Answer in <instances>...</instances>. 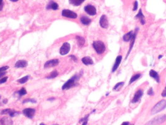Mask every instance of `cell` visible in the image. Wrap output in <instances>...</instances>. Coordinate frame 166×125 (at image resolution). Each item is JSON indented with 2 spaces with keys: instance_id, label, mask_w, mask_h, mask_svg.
Returning <instances> with one entry per match:
<instances>
[{
  "instance_id": "cell-37",
  "label": "cell",
  "mask_w": 166,
  "mask_h": 125,
  "mask_svg": "<svg viewBox=\"0 0 166 125\" xmlns=\"http://www.w3.org/2000/svg\"><path fill=\"white\" fill-rule=\"evenodd\" d=\"M162 97H166V88H165L164 90H163V91H162Z\"/></svg>"
},
{
  "instance_id": "cell-34",
  "label": "cell",
  "mask_w": 166,
  "mask_h": 125,
  "mask_svg": "<svg viewBox=\"0 0 166 125\" xmlns=\"http://www.w3.org/2000/svg\"><path fill=\"white\" fill-rule=\"evenodd\" d=\"M26 102H31V103H36V101L34 100V99H26V100H25L23 101L24 103H26Z\"/></svg>"
},
{
  "instance_id": "cell-13",
  "label": "cell",
  "mask_w": 166,
  "mask_h": 125,
  "mask_svg": "<svg viewBox=\"0 0 166 125\" xmlns=\"http://www.w3.org/2000/svg\"><path fill=\"white\" fill-rule=\"evenodd\" d=\"M136 18L137 19H139V20H140V24L142 25H145V16H144V15L142 13V9H139V12H138V14H137L136 16Z\"/></svg>"
},
{
  "instance_id": "cell-14",
  "label": "cell",
  "mask_w": 166,
  "mask_h": 125,
  "mask_svg": "<svg viewBox=\"0 0 166 125\" xmlns=\"http://www.w3.org/2000/svg\"><path fill=\"white\" fill-rule=\"evenodd\" d=\"M149 76L152 78L153 79H154L156 81H157L158 83H160V78H159V75L157 73V72H156V71L153 70V69H151L150 71H149Z\"/></svg>"
},
{
  "instance_id": "cell-24",
  "label": "cell",
  "mask_w": 166,
  "mask_h": 125,
  "mask_svg": "<svg viewBox=\"0 0 166 125\" xmlns=\"http://www.w3.org/2000/svg\"><path fill=\"white\" fill-rule=\"evenodd\" d=\"M124 82L118 83H117L115 85V86H114V88H113V90H114V91H119V90L122 88V86H124Z\"/></svg>"
},
{
  "instance_id": "cell-27",
  "label": "cell",
  "mask_w": 166,
  "mask_h": 125,
  "mask_svg": "<svg viewBox=\"0 0 166 125\" xmlns=\"http://www.w3.org/2000/svg\"><path fill=\"white\" fill-rule=\"evenodd\" d=\"M57 75H58V73H57V71H53L51 73V74L49 76L47 77V78H48V79H52V78H56V76H57Z\"/></svg>"
},
{
  "instance_id": "cell-10",
  "label": "cell",
  "mask_w": 166,
  "mask_h": 125,
  "mask_svg": "<svg viewBox=\"0 0 166 125\" xmlns=\"http://www.w3.org/2000/svg\"><path fill=\"white\" fill-rule=\"evenodd\" d=\"M36 110L34 109H32V108H26L23 111L24 115L26 116V117L32 119L33 116L35 115Z\"/></svg>"
},
{
  "instance_id": "cell-23",
  "label": "cell",
  "mask_w": 166,
  "mask_h": 125,
  "mask_svg": "<svg viewBox=\"0 0 166 125\" xmlns=\"http://www.w3.org/2000/svg\"><path fill=\"white\" fill-rule=\"evenodd\" d=\"M84 1L85 0H69V2L70 4L78 6L81 5Z\"/></svg>"
},
{
  "instance_id": "cell-18",
  "label": "cell",
  "mask_w": 166,
  "mask_h": 125,
  "mask_svg": "<svg viewBox=\"0 0 166 125\" xmlns=\"http://www.w3.org/2000/svg\"><path fill=\"white\" fill-rule=\"evenodd\" d=\"M138 28L137 29V31H136L135 33H134V36H133V38H132V39H131V44H130L129 49L128 53H127V56H126V59L127 58V56H128L129 55L130 53H131V50H132V48H133V46H134V43H135L136 38V34H137V32H138Z\"/></svg>"
},
{
  "instance_id": "cell-25",
  "label": "cell",
  "mask_w": 166,
  "mask_h": 125,
  "mask_svg": "<svg viewBox=\"0 0 166 125\" xmlns=\"http://www.w3.org/2000/svg\"><path fill=\"white\" fill-rule=\"evenodd\" d=\"M140 76H141V74H139V73H138V74H135V75H134L133 76L131 77V80H130L129 84V85H131V83H132L134 82L135 81L138 80Z\"/></svg>"
},
{
  "instance_id": "cell-33",
  "label": "cell",
  "mask_w": 166,
  "mask_h": 125,
  "mask_svg": "<svg viewBox=\"0 0 166 125\" xmlns=\"http://www.w3.org/2000/svg\"><path fill=\"white\" fill-rule=\"evenodd\" d=\"M7 80H8V77H3V78L0 79V84L4 83L6 82Z\"/></svg>"
},
{
  "instance_id": "cell-5",
  "label": "cell",
  "mask_w": 166,
  "mask_h": 125,
  "mask_svg": "<svg viewBox=\"0 0 166 125\" xmlns=\"http://www.w3.org/2000/svg\"><path fill=\"white\" fill-rule=\"evenodd\" d=\"M62 15L64 17L71 19H76L78 17V14L76 13L69 9H63L62 11Z\"/></svg>"
},
{
  "instance_id": "cell-40",
  "label": "cell",
  "mask_w": 166,
  "mask_h": 125,
  "mask_svg": "<svg viewBox=\"0 0 166 125\" xmlns=\"http://www.w3.org/2000/svg\"><path fill=\"white\" fill-rule=\"evenodd\" d=\"M6 73H5V71H4V72H3V73H0V78H1L2 76H4V74H6Z\"/></svg>"
},
{
  "instance_id": "cell-16",
  "label": "cell",
  "mask_w": 166,
  "mask_h": 125,
  "mask_svg": "<svg viewBox=\"0 0 166 125\" xmlns=\"http://www.w3.org/2000/svg\"><path fill=\"white\" fill-rule=\"evenodd\" d=\"M28 66V62L25 60H20L16 62L15 67L17 68H25Z\"/></svg>"
},
{
  "instance_id": "cell-22",
  "label": "cell",
  "mask_w": 166,
  "mask_h": 125,
  "mask_svg": "<svg viewBox=\"0 0 166 125\" xmlns=\"http://www.w3.org/2000/svg\"><path fill=\"white\" fill-rule=\"evenodd\" d=\"M76 38L78 46L80 47H83L84 46V44H85V41H86L84 38L81 36H76Z\"/></svg>"
},
{
  "instance_id": "cell-43",
  "label": "cell",
  "mask_w": 166,
  "mask_h": 125,
  "mask_svg": "<svg viewBox=\"0 0 166 125\" xmlns=\"http://www.w3.org/2000/svg\"><path fill=\"white\" fill-rule=\"evenodd\" d=\"M10 1L12 2H16V1H18V0H10Z\"/></svg>"
},
{
  "instance_id": "cell-44",
  "label": "cell",
  "mask_w": 166,
  "mask_h": 125,
  "mask_svg": "<svg viewBox=\"0 0 166 125\" xmlns=\"http://www.w3.org/2000/svg\"><path fill=\"white\" fill-rule=\"evenodd\" d=\"M162 57V55H161V56H159V59H161Z\"/></svg>"
},
{
  "instance_id": "cell-42",
  "label": "cell",
  "mask_w": 166,
  "mask_h": 125,
  "mask_svg": "<svg viewBox=\"0 0 166 125\" xmlns=\"http://www.w3.org/2000/svg\"><path fill=\"white\" fill-rule=\"evenodd\" d=\"M7 102H8V100H7V99H4V100L3 101V103H4V104H6Z\"/></svg>"
},
{
  "instance_id": "cell-36",
  "label": "cell",
  "mask_w": 166,
  "mask_h": 125,
  "mask_svg": "<svg viewBox=\"0 0 166 125\" xmlns=\"http://www.w3.org/2000/svg\"><path fill=\"white\" fill-rule=\"evenodd\" d=\"M9 111H10V109H4V110H3V111H1V114H2V115H4V114L9 113Z\"/></svg>"
},
{
  "instance_id": "cell-20",
  "label": "cell",
  "mask_w": 166,
  "mask_h": 125,
  "mask_svg": "<svg viewBox=\"0 0 166 125\" xmlns=\"http://www.w3.org/2000/svg\"><path fill=\"white\" fill-rule=\"evenodd\" d=\"M81 22L84 25H89L91 23V20L86 16H82L81 18Z\"/></svg>"
},
{
  "instance_id": "cell-4",
  "label": "cell",
  "mask_w": 166,
  "mask_h": 125,
  "mask_svg": "<svg viewBox=\"0 0 166 125\" xmlns=\"http://www.w3.org/2000/svg\"><path fill=\"white\" fill-rule=\"evenodd\" d=\"M166 121V115H160V116H157L154 118L152 119L151 121L147 123V125H159L164 123Z\"/></svg>"
},
{
  "instance_id": "cell-15",
  "label": "cell",
  "mask_w": 166,
  "mask_h": 125,
  "mask_svg": "<svg viewBox=\"0 0 166 125\" xmlns=\"http://www.w3.org/2000/svg\"><path fill=\"white\" fill-rule=\"evenodd\" d=\"M134 33H133V31H129V33H126V34H125L123 36V40L125 42H129L132 39V38H133V36H134Z\"/></svg>"
},
{
  "instance_id": "cell-19",
  "label": "cell",
  "mask_w": 166,
  "mask_h": 125,
  "mask_svg": "<svg viewBox=\"0 0 166 125\" xmlns=\"http://www.w3.org/2000/svg\"><path fill=\"white\" fill-rule=\"evenodd\" d=\"M59 6L54 1H51L47 6V9H53V10H56L58 9Z\"/></svg>"
},
{
  "instance_id": "cell-7",
  "label": "cell",
  "mask_w": 166,
  "mask_h": 125,
  "mask_svg": "<svg viewBox=\"0 0 166 125\" xmlns=\"http://www.w3.org/2000/svg\"><path fill=\"white\" fill-rule=\"evenodd\" d=\"M84 11L90 16H94L97 13L96 8L94 6L88 4L84 7Z\"/></svg>"
},
{
  "instance_id": "cell-30",
  "label": "cell",
  "mask_w": 166,
  "mask_h": 125,
  "mask_svg": "<svg viewBox=\"0 0 166 125\" xmlns=\"http://www.w3.org/2000/svg\"><path fill=\"white\" fill-rule=\"evenodd\" d=\"M89 116V115H87V116H85L84 118H83V119H81V120L80 122H83V125H87Z\"/></svg>"
},
{
  "instance_id": "cell-21",
  "label": "cell",
  "mask_w": 166,
  "mask_h": 125,
  "mask_svg": "<svg viewBox=\"0 0 166 125\" xmlns=\"http://www.w3.org/2000/svg\"><path fill=\"white\" fill-rule=\"evenodd\" d=\"M0 123L1 125H12L13 124V121L9 118H3L1 120H0Z\"/></svg>"
},
{
  "instance_id": "cell-29",
  "label": "cell",
  "mask_w": 166,
  "mask_h": 125,
  "mask_svg": "<svg viewBox=\"0 0 166 125\" xmlns=\"http://www.w3.org/2000/svg\"><path fill=\"white\" fill-rule=\"evenodd\" d=\"M9 115V116H11V117H14V116H17L18 115H19V113L17 112V111H12V110H11L9 111V113H8Z\"/></svg>"
},
{
  "instance_id": "cell-8",
  "label": "cell",
  "mask_w": 166,
  "mask_h": 125,
  "mask_svg": "<svg viewBox=\"0 0 166 125\" xmlns=\"http://www.w3.org/2000/svg\"><path fill=\"white\" fill-rule=\"evenodd\" d=\"M143 94H144V92H143L142 90H138V91H136V93L134 94V97H133V99H132L131 102L132 103H138L139 101H140V99H141L142 96Z\"/></svg>"
},
{
  "instance_id": "cell-2",
  "label": "cell",
  "mask_w": 166,
  "mask_h": 125,
  "mask_svg": "<svg viewBox=\"0 0 166 125\" xmlns=\"http://www.w3.org/2000/svg\"><path fill=\"white\" fill-rule=\"evenodd\" d=\"M166 108V100L165 99H162L159 102L157 103L151 109V114L152 115H155V114L159 113L162 111V110Z\"/></svg>"
},
{
  "instance_id": "cell-39",
  "label": "cell",
  "mask_w": 166,
  "mask_h": 125,
  "mask_svg": "<svg viewBox=\"0 0 166 125\" xmlns=\"http://www.w3.org/2000/svg\"><path fill=\"white\" fill-rule=\"evenodd\" d=\"M70 58H71L73 59V60H74V61H77V58H76V56H73V55H71V56H70Z\"/></svg>"
},
{
  "instance_id": "cell-17",
  "label": "cell",
  "mask_w": 166,
  "mask_h": 125,
  "mask_svg": "<svg viewBox=\"0 0 166 125\" xmlns=\"http://www.w3.org/2000/svg\"><path fill=\"white\" fill-rule=\"evenodd\" d=\"M82 62L85 64V65H91L93 64L94 62L93 60L91 59V57L89 56H86L82 58Z\"/></svg>"
},
{
  "instance_id": "cell-31",
  "label": "cell",
  "mask_w": 166,
  "mask_h": 125,
  "mask_svg": "<svg viewBox=\"0 0 166 125\" xmlns=\"http://www.w3.org/2000/svg\"><path fill=\"white\" fill-rule=\"evenodd\" d=\"M147 94L149 96H153L154 94V92L152 88H149V90L147 91Z\"/></svg>"
},
{
  "instance_id": "cell-6",
  "label": "cell",
  "mask_w": 166,
  "mask_h": 125,
  "mask_svg": "<svg viewBox=\"0 0 166 125\" xmlns=\"http://www.w3.org/2000/svg\"><path fill=\"white\" fill-rule=\"evenodd\" d=\"M70 49H71L70 44L67 43V42H66V43H64L63 44H62L61 49H60V52H59L60 54H61V55H67V54L69 52V51H70Z\"/></svg>"
},
{
  "instance_id": "cell-12",
  "label": "cell",
  "mask_w": 166,
  "mask_h": 125,
  "mask_svg": "<svg viewBox=\"0 0 166 125\" xmlns=\"http://www.w3.org/2000/svg\"><path fill=\"white\" fill-rule=\"evenodd\" d=\"M122 59V56H118L117 58H116L115 62H114L112 68V73H114V72H115V71L117 70L118 67L119 66L120 64H121Z\"/></svg>"
},
{
  "instance_id": "cell-41",
  "label": "cell",
  "mask_w": 166,
  "mask_h": 125,
  "mask_svg": "<svg viewBox=\"0 0 166 125\" xmlns=\"http://www.w3.org/2000/svg\"><path fill=\"white\" fill-rule=\"evenodd\" d=\"M122 125H129V122H124L122 124Z\"/></svg>"
},
{
  "instance_id": "cell-11",
  "label": "cell",
  "mask_w": 166,
  "mask_h": 125,
  "mask_svg": "<svg viewBox=\"0 0 166 125\" xmlns=\"http://www.w3.org/2000/svg\"><path fill=\"white\" fill-rule=\"evenodd\" d=\"M59 61L58 60H56V59H55V60H49V61H48L46 62L45 64H44V68H51V67H55L57 65H58Z\"/></svg>"
},
{
  "instance_id": "cell-28",
  "label": "cell",
  "mask_w": 166,
  "mask_h": 125,
  "mask_svg": "<svg viewBox=\"0 0 166 125\" xmlns=\"http://www.w3.org/2000/svg\"><path fill=\"white\" fill-rule=\"evenodd\" d=\"M18 93L20 96H22L26 94V93H27V91H26V90H25V89L23 88L21 89V90H20V91H19Z\"/></svg>"
},
{
  "instance_id": "cell-35",
  "label": "cell",
  "mask_w": 166,
  "mask_h": 125,
  "mask_svg": "<svg viewBox=\"0 0 166 125\" xmlns=\"http://www.w3.org/2000/svg\"><path fill=\"white\" fill-rule=\"evenodd\" d=\"M138 3L137 1H136L134 2V8H133V11H136L138 9Z\"/></svg>"
},
{
  "instance_id": "cell-1",
  "label": "cell",
  "mask_w": 166,
  "mask_h": 125,
  "mask_svg": "<svg viewBox=\"0 0 166 125\" xmlns=\"http://www.w3.org/2000/svg\"><path fill=\"white\" fill-rule=\"evenodd\" d=\"M79 78H80V76L76 74L74 76L72 77L70 80H69L67 82L64 84V85L62 87V89L63 90H69V89L76 86V82L79 80Z\"/></svg>"
},
{
  "instance_id": "cell-32",
  "label": "cell",
  "mask_w": 166,
  "mask_h": 125,
  "mask_svg": "<svg viewBox=\"0 0 166 125\" xmlns=\"http://www.w3.org/2000/svg\"><path fill=\"white\" fill-rule=\"evenodd\" d=\"M8 68H9V66H3V67H1V68H0V73L5 71L7 70Z\"/></svg>"
},
{
  "instance_id": "cell-9",
  "label": "cell",
  "mask_w": 166,
  "mask_h": 125,
  "mask_svg": "<svg viewBox=\"0 0 166 125\" xmlns=\"http://www.w3.org/2000/svg\"><path fill=\"white\" fill-rule=\"evenodd\" d=\"M99 25L101 26V28L104 29H107L109 26V23H108L107 16L104 14L101 16L100 20H99Z\"/></svg>"
},
{
  "instance_id": "cell-3",
  "label": "cell",
  "mask_w": 166,
  "mask_h": 125,
  "mask_svg": "<svg viewBox=\"0 0 166 125\" xmlns=\"http://www.w3.org/2000/svg\"><path fill=\"white\" fill-rule=\"evenodd\" d=\"M92 46L98 55H101L104 53V51H106L105 44L103 41H96L93 42Z\"/></svg>"
},
{
  "instance_id": "cell-38",
  "label": "cell",
  "mask_w": 166,
  "mask_h": 125,
  "mask_svg": "<svg viewBox=\"0 0 166 125\" xmlns=\"http://www.w3.org/2000/svg\"><path fill=\"white\" fill-rule=\"evenodd\" d=\"M3 5H4V4H3V0H0V11H1L3 9Z\"/></svg>"
},
{
  "instance_id": "cell-26",
  "label": "cell",
  "mask_w": 166,
  "mask_h": 125,
  "mask_svg": "<svg viewBox=\"0 0 166 125\" xmlns=\"http://www.w3.org/2000/svg\"><path fill=\"white\" fill-rule=\"evenodd\" d=\"M29 78V76H26L23 77V78H21V79H20V80H18V82L20 83H21V84H24V83H26L28 81Z\"/></svg>"
},
{
  "instance_id": "cell-45",
  "label": "cell",
  "mask_w": 166,
  "mask_h": 125,
  "mask_svg": "<svg viewBox=\"0 0 166 125\" xmlns=\"http://www.w3.org/2000/svg\"><path fill=\"white\" fill-rule=\"evenodd\" d=\"M0 99H1V96H0Z\"/></svg>"
}]
</instances>
